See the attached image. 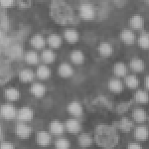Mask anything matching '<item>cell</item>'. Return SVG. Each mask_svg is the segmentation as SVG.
Segmentation results:
<instances>
[{"mask_svg": "<svg viewBox=\"0 0 149 149\" xmlns=\"http://www.w3.org/2000/svg\"><path fill=\"white\" fill-rule=\"evenodd\" d=\"M50 14L53 19L60 24H76L78 22L72 8L65 0H51Z\"/></svg>", "mask_w": 149, "mask_h": 149, "instance_id": "obj_1", "label": "cell"}, {"mask_svg": "<svg viewBox=\"0 0 149 149\" xmlns=\"http://www.w3.org/2000/svg\"><path fill=\"white\" fill-rule=\"evenodd\" d=\"M95 139L98 146L105 149H112L117 145L119 137L114 127L100 125L95 131Z\"/></svg>", "mask_w": 149, "mask_h": 149, "instance_id": "obj_2", "label": "cell"}, {"mask_svg": "<svg viewBox=\"0 0 149 149\" xmlns=\"http://www.w3.org/2000/svg\"><path fill=\"white\" fill-rule=\"evenodd\" d=\"M79 15L80 18L85 20L94 19L95 16V10L91 3H84L79 8Z\"/></svg>", "mask_w": 149, "mask_h": 149, "instance_id": "obj_3", "label": "cell"}, {"mask_svg": "<svg viewBox=\"0 0 149 149\" xmlns=\"http://www.w3.org/2000/svg\"><path fill=\"white\" fill-rule=\"evenodd\" d=\"M32 129L29 126L24 123H20L15 127V133L17 137L20 139H27L31 136Z\"/></svg>", "mask_w": 149, "mask_h": 149, "instance_id": "obj_4", "label": "cell"}, {"mask_svg": "<svg viewBox=\"0 0 149 149\" xmlns=\"http://www.w3.org/2000/svg\"><path fill=\"white\" fill-rule=\"evenodd\" d=\"M1 115L7 120H11L17 117V112L13 105L6 104L2 105L0 110Z\"/></svg>", "mask_w": 149, "mask_h": 149, "instance_id": "obj_5", "label": "cell"}, {"mask_svg": "<svg viewBox=\"0 0 149 149\" xmlns=\"http://www.w3.org/2000/svg\"><path fill=\"white\" fill-rule=\"evenodd\" d=\"M33 113L29 107H23L18 111L17 114L18 120L22 123L29 122L32 120Z\"/></svg>", "mask_w": 149, "mask_h": 149, "instance_id": "obj_6", "label": "cell"}, {"mask_svg": "<svg viewBox=\"0 0 149 149\" xmlns=\"http://www.w3.org/2000/svg\"><path fill=\"white\" fill-rule=\"evenodd\" d=\"M67 110L72 115L74 116H80L83 113V108L79 102H72L68 104Z\"/></svg>", "mask_w": 149, "mask_h": 149, "instance_id": "obj_7", "label": "cell"}, {"mask_svg": "<svg viewBox=\"0 0 149 149\" xmlns=\"http://www.w3.org/2000/svg\"><path fill=\"white\" fill-rule=\"evenodd\" d=\"M58 73L62 78H68L73 75L74 70L69 64L64 62L61 63L58 67Z\"/></svg>", "mask_w": 149, "mask_h": 149, "instance_id": "obj_8", "label": "cell"}, {"mask_svg": "<svg viewBox=\"0 0 149 149\" xmlns=\"http://www.w3.org/2000/svg\"><path fill=\"white\" fill-rule=\"evenodd\" d=\"M121 40L127 45H132L135 42V35L134 32L130 29H124L120 33Z\"/></svg>", "mask_w": 149, "mask_h": 149, "instance_id": "obj_9", "label": "cell"}, {"mask_svg": "<svg viewBox=\"0 0 149 149\" xmlns=\"http://www.w3.org/2000/svg\"><path fill=\"white\" fill-rule=\"evenodd\" d=\"M36 139L38 145L41 147H46L51 143V136L47 132L43 131L37 133Z\"/></svg>", "mask_w": 149, "mask_h": 149, "instance_id": "obj_10", "label": "cell"}, {"mask_svg": "<svg viewBox=\"0 0 149 149\" xmlns=\"http://www.w3.org/2000/svg\"><path fill=\"white\" fill-rule=\"evenodd\" d=\"M31 95L36 98H41L44 96L46 92V88L44 85L39 83L32 84L30 88Z\"/></svg>", "mask_w": 149, "mask_h": 149, "instance_id": "obj_11", "label": "cell"}, {"mask_svg": "<svg viewBox=\"0 0 149 149\" xmlns=\"http://www.w3.org/2000/svg\"><path fill=\"white\" fill-rule=\"evenodd\" d=\"M98 51L101 56L108 57L112 54L113 52V48L110 43L103 42L100 43L99 45Z\"/></svg>", "mask_w": 149, "mask_h": 149, "instance_id": "obj_12", "label": "cell"}, {"mask_svg": "<svg viewBox=\"0 0 149 149\" xmlns=\"http://www.w3.org/2000/svg\"><path fill=\"white\" fill-rule=\"evenodd\" d=\"M65 39L69 43L74 44L79 40V32L74 29H67L64 32Z\"/></svg>", "mask_w": 149, "mask_h": 149, "instance_id": "obj_13", "label": "cell"}, {"mask_svg": "<svg viewBox=\"0 0 149 149\" xmlns=\"http://www.w3.org/2000/svg\"><path fill=\"white\" fill-rule=\"evenodd\" d=\"M134 123L129 119L124 117L120 122H115L113 127L122 130L124 132H128L134 127Z\"/></svg>", "mask_w": 149, "mask_h": 149, "instance_id": "obj_14", "label": "cell"}, {"mask_svg": "<svg viewBox=\"0 0 149 149\" xmlns=\"http://www.w3.org/2000/svg\"><path fill=\"white\" fill-rule=\"evenodd\" d=\"M130 26L135 30H141L144 26L143 17L140 15H135L130 19Z\"/></svg>", "mask_w": 149, "mask_h": 149, "instance_id": "obj_15", "label": "cell"}, {"mask_svg": "<svg viewBox=\"0 0 149 149\" xmlns=\"http://www.w3.org/2000/svg\"><path fill=\"white\" fill-rule=\"evenodd\" d=\"M70 58L74 64L80 65L83 64L85 60V55L83 52L80 50H74L70 53Z\"/></svg>", "mask_w": 149, "mask_h": 149, "instance_id": "obj_16", "label": "cell"}, {"mask_svg": "<svg viewBox=\"0 0 149 149\" xmlns=\"http://www.w3.org/2000/svg\"><path fill=\"white\" fill-rule=\"evenodd\" d=\"M109 88L114 93H120L123 90V85L122 81L118 79H112L109 81Z\"/></svg>", "mask_w": 149, "mask_h": 149, "instance_id": "obj_17", "label": "cell"}, {"mask_svg": "<svg viewBox=\"0 0 149 149\" xmlns=\"http://www.w3.org/2000/svg\"><path fill=\"white\" fill-rule=\"evenodd\" d=\"M66 127L67 130L72 134L78 133L81 129V126L79 122L74 119H70L67 121Z\"/></svg>", "mask_w": 149, "mask_h": 149, "instance_id": "obj_18", "label": "cell"}, {"mask_svg": "<svg viewBox=\"0 0 149 149\" xmlns=\"http://www.w3.org/2000/svg\"><path fill=\"white\" fill-rule=\"evenodd\" d=\"M130 67L133 71L142 72L145 69V63L140 58H134L130 62Z\"/></svg>", "mask_w": 149, "mask_h": 149, "instance_id": "obj_19", "label": "cell"}, {"mask_svg": "<svg viewBox=\"0 0 149 149\" xmlns=\"http://www.w3.org/2000/svg\"><path fill=\"white\" fill-rule=\"evenodd\" d=\"M19 78L20 81L22 83H28L33 80L34 74L31 70H22L19 73Z\"/></svg>", "mask_w": 149, "mask_h": 149, "instance_id": "obj_20", "label": "cell"}, {"mask_svg": "<svg viewBox=\"0 0 149 149\" xmlns=\"http://www.w3.org/2000/svg\"><path fill=\"white\" fill-rule=\"evenodd\" d=\"M36 75L39 79L47 80L51 75V70L47 66L40 65L36 70Z\"/></svg>", "mask_w": 149, "mask_h": 149, "instance_id": "obj_21", "label": "cell"}, {"mask_svg": "<svg viewBox=\"0 0 149 149\" xmlns=\"http://www.w3.org/2000/svg\"><path fill=\"white\" fill-rule=\"evenodd\" d=\"M5 97L7 100L10 102H16L19 100L20 97V93L17 89L10 88L6 90Z\"/></svg>", "mask_w": 149, "mask_h": 149, "instance_id": "obj_22", "label": "cell"}, {"mask_svg": "<svg viewBox=\"0 0 149 149\" xmlns=\"http://www.w3.org/2000/svg\"><path fill=\"white\" fill-rule=\"evenodd\" d=\"M50 131L55 135H60L63 134L64 126L61 122L58 121H52L49 126Z\"/></svg>", "mask_w": 149, "mask_h": 149, "instance_id": "obj_23", "label": "cell"}, {"mask_svg": "<svg viewBox=\"0 0 149 149\" xmlns=\"http://www.w3.org/2000/svg\"><path fill=\"white\" fill-rule=\"evenodd\" d=\"M113 72L115 76L119 77H123L127 74V66L122 62L115 63L113 67Z\"/></svg>", "mask_w": 149, "mask_h": 149, "instance_id": "obj_24", "label": "cell"}, {"mask_svg": "<svg viewBox=\"0 0 149 149\" xmlns=\"http://www.w3.org/2000/svg\"><path fill=\"white\" fill-rule=\"evenodd\" d=\"M31 46L36 49H41L45 45L44 38L40 34H36L31 37Z\"/></svg>", "mask_w": 149, "mask_h": 149, "instance_id": "obj_25", "label": "cell"}, {"mask_svg": "<svg viewBox=\"0 0 149 149\" xmlns=\"http://www.w3.org/2000/svg\"><path fill=\"white\" fill-rule=\"evenodd\" d=\"M149 135L147 128L145 126L138 127L134 132V136L136 139L141 141L146 140Z\"/></svg>", "mask_w": 149, "mask_h": 149, "instance_id": "obj_26", "label": "cell"}, {"mask_svg": "<svg viewBox=\"0 0 149 149\" xmlns=\"http://www.w3.org/2000/svg\"><path fill=\"white\" fill-rule=\"evenodd\" d=\"M138 44L140 47L143 49L149 48V34L147 31L143 32L138 39Z\"/></svg>", "mask_w": 149, "mask_h": 149, "instance_id": "obj_27", "label": "cell"}, {"mask_svg": "<svg viewBox=\"0 0 149 149\" xmlns=\"http://www.w3.org/2000/svg\"><path fill=\"white\" fill-rule=\"evenodd\" d=\"M48 44L53 48H58L59 47L62 43L61 38L59 35L56 34H51L48 37Z\"/></svg>", "mask_w": 149, "mask_h": 149, "instance_id": "obj_28", "label": "cell"}, {"mask_svg": "<svg viewBox=\"0 0 149 149\" xmlns=\"http://www.w3.org/2000/svg\"><path fill=\"white\" fill-rule=\"evenodd\" d=\"M133 117L136 122L143 123L147 120V115L146 111L143 109H136L133 112Z\"/></svg>", "mask_w": 149, "mask_h": 149, "instance_id": "obj_29", "label": "cell"}, {"mask_svg": "<svg viewBox=\"0 0 149 149\" xmlns=\"http://www.w3.org/2000/svg\"><path fill=\"white\" fill-rule=\"evenodd\" d=\"M41 58L44 63L51 64L54 62L56 55L51 50L46 49L43 50L42 52Z\"/></svg>", "mask_w": 149, "mask_h": 149, "instance_id": "obj_30", "label": "cell"}, {"mask_svg": "<svg viewBox=\"0 0 149 149\" xmlns=\"http://www.w3.org/2000/svg\"><path fill=\"white\" fill-rule=\"evenodd\" d=\"M78 142L80 147L86 148L91 145L92 143V138L89 134L84 133L81 134L79 137Z\"/></svg>", "mask_w": 149, "mask_h": 149, "instance_id": "obj_31", "label": "cell"}, {"mask_svg": "<svg viewBox=\"0 0 149 149\" xmlns=\"http://www.w3.org/2000/svg\"><path fill=\"white\" fill-rule=\"evenodd\" d=\"M134 100L138 103H147L149 102V95L145 91L139 90L134 95Z\"/></svg>", "mask_w": 149, "mask_h": 149, "instance_id": "obj_32", "label": "cell"}, {"mask_svg": "<svg viewBox=\"0 0 149 149\" xmlns=\"http://www.w3.org/2000/svg\"><path fill=\"white\" fill-rule=\"evenodd\" d=\"M125 84L126 86L129 88L135 89L139 86V79L134 75H129L126 78Z\"/></svg>", "mask_w": 149, "mask_h": 149, "instance_id": "obj_33", "label": "cell"}, {"mask_svg": "<svg viewBox=\"0 0 149 149\" xmlns=\"http://www.w3.org/2000/svg\"><path fill=\"white\" fill-rule=\"evenodd\" d=\"M25 59L26 62L29 64L36 65L39 62L38 56L34 51H29L26 53Z\"/></svg>", "mask_w": 149, "mask_h": 149, "instance_id": "obj_34", "label": "cell"}, {"mask_svg": "<svg viewBox=\"0 0 149 149\" xmlns=\"http://www.w3.org/2000/svg\"><path fill=\"white\" fill-rule=\"evenodd\" d=\"M70 144L67 139L60 138L55 142V147L56 149H69Z\"/></svg>", "mask_w": 149, "mask_h": 149, "instance_id": "obj_35", "label": "cell"}, {"mask_svg": "<svg viewBox=\"0 0 149 149\" xmlns=\"http://www.w3.org/2000/svg\"><path fill=\"white\" fill-rule=\"evenodd\" d=\"M17 3L19 7L26 9L31 7V0H17Z\"/></svg>", "mask_w": 149, "mask_h": 149, "instance_id": "obj_36", "label": "cell"}, {"mask_svg": "<svg viewBox=\"0 0 149 149\" xmlns=\"http://www.w3.org/2000/svg\"><path fill=\"white\" fill-rule=\"evenodd\" d=\"M0 149H15V148L12 143L4 141L0 143Z\"/></svg>", "mask_w": 149, "mask_h": 149, "instance_id": "obj_37", "label": "cell"}, {"mask_svg": "<svg viewBox=\"0 0 149 149\" xmlns=\"http://www.w3.org/2000/svg\"><path fill=\"white\" fill-rule=\"evenodd\" d=\"M14 3V0H0V6L3 8H10Z\"/></svg>", "mask_w": 149, "mask_h": 149, "instance_id": "obj_38", "label": "cell"}, {"mask_svg": "<svg viewBox=\"0 0 149 149\" xmlns=\"http://www.w3.org/2000/svg\"><path fill=\"white\" fill-rule=\"evenodd\" d=\"M130 103H125L124 104H123L122 106H120L118 107V111L120 113H122L124 112L125 111H126L127 109H129V107L130 106Z\"/></svg>", "mask_w": 149, "mask_h": 149, "instance_id": "obj_39", "label": "cell"}, {"mask_svg": "<svg viewBox=\"0 0 149 149\" xmlns=\"http://www.w3.org/2000/svg\"><path fill=\"white\" fill-rule=\"evenodd\" d=\"M128 149H142V148L137 143H131L129 145Z\"/></svg>", "mask_w": 149, "mask_h": 149, "instance_id": "obj_40", "label": "cell"}, {"mask_svg": "<svg viewBox=\"0 0 149 149\" xmlns=\"http://www.w3.org/2000/svg\"><path fill=\"white\" fill-rule=\"evenodd\" d=\"M145 86L146 87V89L149 90V76L148 75L145 78Z\"/></svg>", "mask_w": 149, "mask_h": 149, "instance_id": "obj_41", "label": "cell"}, {"mask_svg": "<svg viewBox=\"0 0 149 149\" xmlns=\"http://www.w3.org/2000/svg\"><path fill=\"white\" fill-rule=\"evenodd\" d=\"M144 1H145L147 2V3H148V2L149 3V0H144Z\"/></svg>", "mask_w": 149, "mask_h": 149, "instance_id": "obj_42", "label": "cell"}]
</instances>
